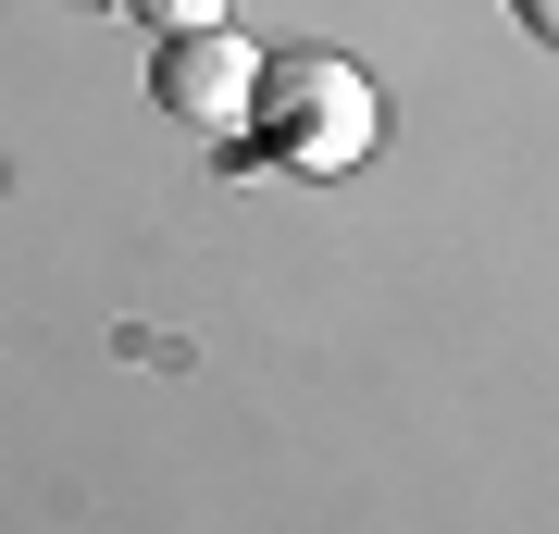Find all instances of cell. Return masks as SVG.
<instances>
[{
  "label": "cell",
  "mask_w": 559,
  "mask_h": 534,
  "mask_svg": "<svg viewBox=\"0 0 559 534\" xmlns=\"http://www.w3.org/2000/svg\"><path fill=\"white\" fill-rule=\"evenodd\" d=\"M522 25H535V38H547V50H559V0H522Z\"/></svg>",
  "instance_id": "obj_4"
},
{
  "label": "cell",
  "mask_w": 559,
  "mask_h": 534,
  "mask_svg": "<svg viewBox=\"0 0 559 534\" xmlns=\"http://www.w3.org/2000/svg\"><path fill=\"white\" fill-rule=\"evenodd\" d=\"M124 13H150L162 38H175V25H224V0H124Z\"/></svg>",
  "instance_id": "obj_3"
},
{
  "label": "cell",
  "mask_w": 559,
  "mask_h": 534,
  "mask_svg": "<svg viewBox=\"0 0 559 534\" xmlns=\"http://www.w3.org/2000/svg\"><path fill=\"white\" fill-rule=\"evenodd\" d=\"M150 99L175 124H200V138H249V112H261V50L237 38V25H175L150 62Z\"/></svg>",
  "instance_id": "obj_2"
},
{
  "label": "cell",
  "mask_w": 559,
  "mask_h": 534,
  "mask_svg": "<svg viewBox=\"0 0 559 534\" xmlns=\"http://www.w3.org/2000/svg\"><path fill=\"white\" fill-rule=\"evenodd\" d=\"M261 150L286 162V175H348L360 150H373V124H385V99L373 75H360L348 50H286V62H261Z\"/></svg>",
  "instance_id": "obj_1"
}]
</instances>
